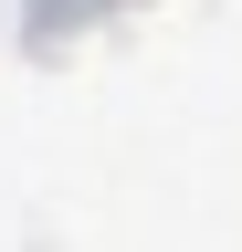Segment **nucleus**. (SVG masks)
Here are the masks:
<instances>
[{
    "mask_svg": "<svg viewBox=\"0 0 242 252\" xmlns=\"http://www.w3.org/2000/svg\"><path fill=\"white\" fill-rule=\"evenodd\" d=\"M105 11H127V0H21V32H32V42H64V32L105 21Z\"/></svg>",
    "mask_w": 242,
    "mask_h": 252,
    "instance_id": "1",
    "label": "nucleus"
}]
</instances>
